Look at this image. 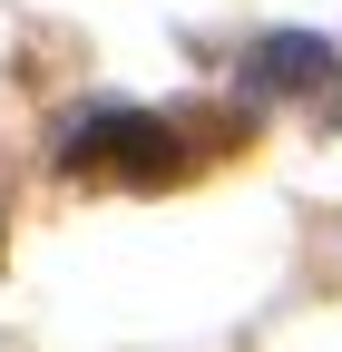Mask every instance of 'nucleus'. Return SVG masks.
Masks as SVG:
<instances>
[{
  "label": "nucleus",
  "mask_w": 342,
  "mask_h": 352,
  "mask_svg": "<svg viewBox=\"0 0 342 352\" xmlns=\"http://www.w3.org/2000/svg\"><path fill=\"white\" fill-rule=\"evenodd\" d=\"M205 138H186V118L166 108H78L59 118V166L69 176H108V186H176L196 176Z\"/></svg>",
  "instance_id": "nucleus-1"
},
{
  "label": "nucleus",
  "mask_w": 342,
  "mask_h": 352,
  "mask_svg": "<svg viewBox=\"0 0 342 352\" xmlns=\"http://www.w3.org/2000/svg\"><path fill=\"white\" fill-rule=\"evenodd\" d=\"M323 78H332V50H323L313 30H274L264 50L244 59V88H254V98H304V88H323Z\"/></svg>",
  "instance_id": "nucleus-2"
},
{
  "label": "nucleus",
  "mask_w": 342,
  "mask_h": 352,
  "mask_svg": "<svg viewBox=\"0 0 342 352\" xmlns=\"http://www.w3.org/2000/svg\"><path fill=\"white\" fill-rule=\"evenodd\" d=\"M332 127H342V98H332Z\"/></svg>",
  "instance_id": "nucleus-3"
}]
</instances>
